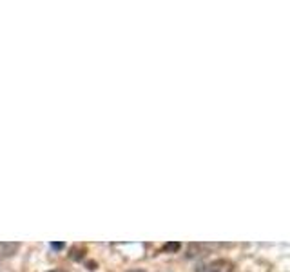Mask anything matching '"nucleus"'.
<instances>
[{"label": "nucleus", "instance_id": "1", "mask_svg": "<svg viewBox=\"0 0 290 272\" xmlns=\"http://www.w3.org/2000/svg\"><path fill=\"white\" fill-rule=\"evenodd\" d=\"M234 265L229 260H216V262L205 263L198 269V272H232Z\"/></svg>", "mask_w": 290, "mask_h": 272}, {"label": "nucleus", "instance_id": "2", "mask_svg": "<svg viewBox=\"0 0 290 272\" xmlns=\"http://www.w3.org/2000/svg\"><path fill=\"white\" fill-rule=\"evenodd\" d=\"M18 251V243H0V256L9 258Z\"/></svg>", "mask_w": 290, "mask_h": 272}, {"label": "nucleus", "instance_id": "3", "mask_svg": "<svg viewBox=\"0 0 290 272\" xmlns=\"http://www.w3.org/2000/svg\"><path fill=\"white\" fill-rule=\"evenodd\" d=\"M178 249H179L178 241H174V243H165V245H164V251L165 252H176Z\"/></svg>", "mask_w": 290, "mask_h": 272}, {"label": "nucleus", "instance_id": "4", "mask_svg": "<svg viewBox=\"0 0 290 272\" xmlns=\"http://www.w3.org/2000/svg\"><path fill=\"white\" fill-rule=\"evenodd\" d=\"M51 247H53L55 251H62V249H63V243H51Z\"/></svg>", "mask_w": 290, "mask_h": 272}, {"label": "nucleus", "instance_id": "5", "mask_svg": "<svg viewBox=\"0 0 290 272\" xmlns=\"http://www.w3.org/2000/svg\"><path fill=\"white\" fill-rule=\"evenodd\" d=\"M131 272H142V271H131Z\"/></svg>", "mask_w": 290, "mask_h": 272}, {"label": "nucleus", "instance_id": "6", "mask_svg": "<svg viewBox=\"0 0 290 272\" xmlns=\"http://www.w3.org/2000/svg\"><path fill=\"white\" fill-rule=\"evenodd\" d=\"M51 272H62V271H51Z\"/></svg>", "mask_w": 290, "mask_h": 272}]
</instances>
